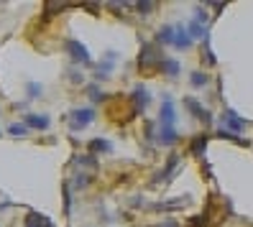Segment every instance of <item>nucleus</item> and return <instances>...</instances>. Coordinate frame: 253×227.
<instances>
[{
  "instance_id": "3",
  "label": "nucleus",
  "mask_w": 253,
  "mask_h": 227,
  "mask_svg": "<svg viewBox=\"0 0 253 227\" xmlns=\"http://www.w3.org/2000/svg\"><path fill=\"white\" fill-rule=\"evenodd\" d=\"M67 54H69L77 64H90V59H92L90 51H87V46H84L82 41H77V38H69V41H67Z\"/></svg>"
},
{
  "instance_id": "10",
  "label": "nucleus",
  "mask_w": 253,
  "mask_h": 227,
  "mask_svg": "<svg viewBox=\"0 0 253 227\" xmlns=\"http://www.w3.org/2000/svg\"><path fill=\"white\" fill-rule=\"evenodd\" d=\"M176 138H179V135H176V128H174V125H161V128H159L156 141H159L161 146H174Z\"/></svg>"
},
{
  "instance_id": "17",
  "label": "nucleus",
  "mask_w": 253,
  "mask_h": 227,
  "mask_svg": "<svg viewBox=\"0 0 253 227\" xmlns=\"http://www.w3.org/2000/svg\"><path fill=\"white\" fill-rule=\"evenodd\" d=\"M189 82H192V87H205L207 82H210V77H207L205 72H192L189 74Z\"/></svg>"
},
{
  "instance_id": "11",
  "label": "nucleus",
  "mask_w": 253,
  "mask_h": 227,
  "mask_svg": "<svg viewBox=\"0 0 253 227\" xmlns=\"http://www.w3.org/2000/svg\"><path fill=\"white\" fill-rule=\"evenodd\" d=\"M187 34L192 36V41H195V38H210V34H207L205 23L197 21V18H192V21L187 23Z\"/></svg>"
},
{
  "instance_id": "22",
  "label": "nucleus",
  "mask_w": 253,
  "mask_h": 227,
  "mask_svg": "<svg viewBox=\"0 0 253 227\" xmlns=\"http://www.w3.org/2000/svg\"><path fill=\"white\" fill-rule=\"evenodd\" d=\"M87 92H90V97H92L95 102H100V100H102V95H100V87H95V84L87 87Z\"/></svg>"
},
{
  "instance_id": "18",
  "label": "nucleus",
  "mask_w": 253,
  "mask_h": 227,
  "mask_svg": "<svg viewBox=\"0 0 253 227\" xmlns=\"http://www.w3.org/2000/svg\"><path fill=\"white\" fill-rule=\"evenodd\" d=\"M164 72H167L169 77H176V74H179V62H176V59H167V62H164Z\"/></svg>"
},
{
  "instance_id": "20",
  "label": "nucleus",
  "mask_w": 253,
  "mask_h": 227,
  "mask_svg": "<svg viewBox=\"0 0 253 227\" xmlns=\"http://www.w3.org/2000/svg\"><path fill=\"white\" fill-rule=\"evenodd\" d=\"M8 133L16 135V138H23V135L28 133V125H26V123H13V125L8 128Z\"/></svg>"
},
{
  "instance_id": "23",
  "label": "nucleus",
  "mask_w": 253,
  "mask_h": 227,
  "mask_svg": "<svg viewBox=\"0 0 253 227\" xmlns=\"http://www.w3.org/2000/svg\"><path fill=\"white\" fill-rule=\"evenodd\" d=\"M138 13H151L154 10V3H146V0H141V3H136Z\"/></svg>"
},
{
  "instance_id": "24",
  "label": "nucleus",
  "mask_w": 253,
  "mask_h": 227,
  "mask_svg": "<svg viewBox=\"0 0 253 227\" xmlns=\"http://www.w3.org/2000/svg\"><path fill=\"white\" fill-rule=\"evenodd\" d=\"M156 227H179V225H176V220H164V222L156 225Z\"/></svg>"
},
{
  "instance_id": "16",
  "label": "nucleus",
  "mask_w": 253,
  "mask_h": 227,
  "mask_svg": "<svg viewBox=\"0 0 253 227\" xmlns=\"http://www.w3.org/2000/svg\"><path fill=\"white\" fill-rule=\"evenodd\" d=\"M187 204V196H182V199H174V202H161V204H151V209H179Z\"/></svg>"
},
{
  "instance_id": "12",
  "label": "nucleus",
  "mask_w": 253,
  "mask_h": 227,
  "mask_svg": "<svg viewBox=\"0 0 253 227\" xmlns=\"http://www.w3.org/2000/svg\"><path fill=\"white\" fill-rule=\"evenodd\" d=\"M87 151H90V153H110L113 143L105 141V138H92V141H87Z\"/></svg>"
},
{
  "instance_id": "9",
  "label": "nucleus",
  "mask_w": 253,
  "mask_h": 227,
  "mask_svg": "<svg viewBox=\"0 0 253 227\" xmlns=\"http://www.w3.org/2000/svg\"><path fill=\"white\" fill-rule=\"evenodd\" d=\"M23 123L28 128H34V130H46L49 128V117L46 115H39V113H26Z\"/></svg>"
},
{
  "instance_id": "13",
  "label": "nucleus",
  "mask_w": 253,
  "mask_h": 227,
  "mask_svg": "<svg viewBox=\"0 0 253 227\" xmlns=\"http://www.w3.org/2000/svg\"><path fill=\"white\" fill-rule=\"evenodd\" d=\"M156 38H159L161 43H171V46H174V41H176V28H174V26H161Z\"/></svg>"
},
{
  "instance_id": "5",
  "label": "nucleus",
  "mask_w": 253,
  "mask_h": 227,
  "mask_svg": "<svg viewBox=\"0 0 253 227\" xmlns=\"http://www.w3.org/2000/svg\"><path fill=\"white\" fill-rule=\"evenodd\" d=\"M184 108L192 113V115H195V117H200L202 120V123H207V125H210L212 123V115L210 113H207L205 108H202V105L195 100V97H184Z\"/></svg>"
},
{
  "instance_id": "4",
  "label": "nucleus",
  "mask_w": 253,
  "mask_h": 227,
  "mask_svg": "<svg viewBox=\"0 0 253 227\" xmlns=\"http://www.w3.org/2000/svg\"><path fill=\"white\" fill-rule=\"evenodd\" d=\"M130 102H133V113H143L146 110V105L151 102V92L143 87V84H136L133 87V92H130Z\"/></svg>"
},
{
  "instance_id": "19",
  "label": "nucleus",
  "mask_w": 253,
  "mask_h": 227,
  "mask_svg": "<svg viewBox=\"0 0 253 227\" xmlns=\"http://www.w3.org/2000/svg\"><path fill=\"white\" fill-rule=\"evenodd\" d=\"M110 72H113V62H108V56H105V62H102V64L97 67V79L110 77Z\"/></svg>"
},
{
  "instance_id": "2",
  "label": "nucleus",
  "mask_w": 253,
  "mask_h": 227,
  "mask_svg": "<svg viewBox=\"0 0 253 227\" xmlns=\"http://www.w3.org/2000/svg\"><path fill=\"white\" fill-rule=\"evenodd\" d=\"M67 120H69V128L72 130H84L95 120V110L92 108H77V110H72L67 115Z\"/></svg>"
},
{
  "instance_id": "1",
  "label": "nucleus",
  "mask_w": 253,
  "mask_h": 227,
  "mask_svg": "<svg viewBox=\"0 0 253 227\" xmlns=\"http://www.w3.org/2000/svg\"><path fill=\"white\" fill-rule=\"evenodd\" d=\"M159 64L164 67L161 51H159L156 46H148V43H143V49H141V54H138V69H141L143 74H148L151 69H156Z\"/></svg>"
},
{
  "instance_id": "15",
  "label": "nucleus",
  "mask_w": 253,
  "mask_h": 227,
  "mask_svg": "<svg viewBox=\"0 0 253 227\" xmlns=\"http://www.w3.org/2000/svg\"><path fill=\"white\" fill-rule=\"evenodd\" d=\"M205 146H207V135H197V138L192 141L189 151H192L195 156H202V153H205Z\"/></svg>"
},
{
  "instance_id": "14",
  "label": "nucleus",
  "mask_w": 253,
  "mask_h": 227,
  "mask_svg": "<svg viewBox=\"0 0 253 227\" xmlns=\"http://www.w3.org/2000/svg\"><path fill=\"white\" fill-rule=\"evenodd\" d=\"M192 43V36L187 34V26H176V41H174V46L176 49H187Z\"/></svg>"
},
{
  "instance_id": "6",
  "label": "nucleus",
  "mask_w": 253,
  "mask_h": 227,
  "mask_svg": "<svg viewBox=\"0 0 253 227\" xmlns=\"http://www.w3.org/2000/svg\"><path fill=\"white\" fill-rule=\"evenodd\" d=\"M161 125H174L176 123V113H174V102L169 95H164L161 97Z\"/></svg>"
},
{
  "instance_id": "8",
  "label": "nucleus",
  "mask_w": 253,
  "mask_h": 227,
  "mask_svg": "<svg viewBox=\"0 0 253 227\" xmlns=\"http://www.w3.org/2000/svg\"><path fill=\"white\" fill-rule=\"evenodd\" d=\"M23 227H54V222L46 215H41V212H28L23 220Z\"/></svg>"
},
{
  "instance_id": "7",
  "label": "nucleus",
  "mask_w": 253,
  "mask_h": 227,
  "mask_svg": "<svg viewBox=\"0 0 253 227\" xmlns=\"http://www.w3.org/2000/svg\"><path fill=\"white\" fill-rule=\"evenodd\" d=\"M222 125H225L222 130H230V133L235 135V133H243V130H246V120H241L233 110H228L225 115H222Z\"/></svg>"
},
{
  "instance_id": "21",
  "label": "nucleus",
  "mask_w": 253,
  "mask_h": 227,
  "mask_svg": "<svg viewBox=\"0 0 253 227\" xmlns=\"http://www.w3.org/2000/svg\"><path fill=\"white\" fill-rule=\"evenodd\" d=\"M41 89H43V87H41L39 82H31V84H28V97H34V100L41 97Z\"/></svg>"
}]
</instances>
